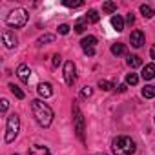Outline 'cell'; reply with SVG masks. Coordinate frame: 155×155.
Masks as SVG:
<instances>
[{"label": "cell", "mask_w": 155, "mask_h": 155, "mask_svg": "<svg viewBox=\"0 0 155 155\" xmlns=\"http://www.w3.org/2000/svg\"><path fill=\"white\" fill-rule=\"evenodd\" d=\"M31 111H33L35 120H37L42 128H48V126L51 124V120H53V110H51L46 102H42L40 99L31 101Z\"/></svg>", "instance_id": "cell-1"}, {"label": "cell", "mask_w": 155, "mask_h": 155, "mask_svg": "<svg viewBox=\"0 0 155 155\" xmlns=\"http://www.w3.org/2000/svg\"><path fill=\"white\" fill-rule=\"evenodd\" d=\"M111 151L113 155H131L135 151V142L126 135L115 137L111 140Z\"/></svg>", "instance_id": "cell-2"}, {"label": "cell", "mask_w": 155, "mask_h": 155, "mask_svg": "<svg viewBox=\"0 0 155 155\" xmlns=\"http://www.w3.org/2000/svg\"><path fill=\"white\" fill-rule=\"evenodd\" d=\"M28 18H29L28 11H26L24 8H17V9H13V11L8 15L6 22H8L9 28H24V26L28 24Z\"/></svg>", "instance_id": "cell-3"}, {"label": "cell", "mask_w": 155, "mask_h": 155, "mask_svg": "<svg viewBox=\"0 0 155 155\" xmlns=\"http://www.w3.org/2000/svg\"><path fill=\"white\" fill-rule=\"evenodd\" d=\"M18 130H20V119H18L17 113H11L6 120V137H4V140L13 142L15 137L18 135Z\"/></svg>", "instance_id": "cell-4"}, {"label": "cell", "mask_w": 155, "mask_h": 155, "mask_svg": "<svg viewBox=\"0 0 155 155\" xmlns=\"http://www.w3.org/2000/svg\"><path fill=\"white\" fill-rule=\"evenodd\" d=\"M73 122H75V131H77V137H79L81 142H84V115L79 108V104L73 102Z\"/></svg>", "instance_id": "cell-5"}, {"label": "cell", "mask_w": 155, "mask_h": 155, "mask_svg": "<svg viewBox=\"0 0 155 155\" xmlns=\"http://www.w3.org/2000/svg\"><path fill=\"white\" fill-rule=\"evenodd\" d=\"M64 81L68 86H73L75 81H77V66L73 60H68L64 64Z\"/></svg>", "instance_id": "cell-6"}, {"label": "cell", "mask_w": 155, "mask_h": 155, "mask_svg": "<svg viewBox=\"0 0 155 155\" xmlns=\"http://www.w3.org/2000/svg\"><path fill=\"white\" fill-rule=\"evenodd\" d=\"M2 42H4V46H6L8 49H13V48H17V44H18L15 33L9 31V29H6V31L2 33Z\"/></svg>", "instance_id": "cell-7"}, {"label": "cell", "mask_w": 155, "mask_h": 155, "mask_svg": "<svg viewBox=\"0 0 155 155\" xmlns=\"http://www.w3.org/2000/svg\"><path fill=\"white\" fill-rule=\"evenodd\" d=\"M17 75H18V79H20L24 84H28V82H29V77H31V69H29V66L20 64V66L17 68Z\"/></svg>", "instance_id": "cell-8"}, {"label": "cell", "mask_w": 155, "mask_h": 155, "mask_svg": "<svg viewBox=\"0 0 155 155\" xmlns=\"http://www.w3.org/2000/svg\"><path fill=\"white\" fill-rule=\"evenodd\" d=\"M130 42H131V46L133 48H142V44H144V33L142 31H131V35H130Z\"/></svg>", "instance_id": "cell-9"}, {"label": "cell", "mask_w": 155, "mask_h": 155, "mask_svg": "<svg viewBox=\"0 0 155 155\" xmlns=\"http://www.w3.org/2000/svg\"><path fill=\"white\" fill-rule=\"evenodd\" d=\"M37 93H38L40 97H44V99H48V97H51V95H53V90H51V84H48V82H40V84L37 86Z\"/></svg>", "instance_id": "cell-10"}, {"label": "cell", "mask_w": 155, "mask_h": 155, "mask_svg": "<svg viewBox=\"0 0 155 155\" xmlns=\"http://www.w3.org/2000/svg\"><path fill=\"white\" fill-rule=\"evenodd\" d=\"M142 79H144V81L155 79V64H146V66L142 68Z\"/></svg>", "instance_id": "cell-11"}, {"label": "cell", "mask_w": 155, "mask_h": 155, "mask_svg": "<svg viewBox=\"0 0 155 155\" xmlns=\"http://www.w3.org/2000/svg\"><path fill=\"white\" fill-rule=\"evenodd\" d=\"M29 155H51V151L46 148V146H40V144H35L29 148Z\"/></svg>", "instance_id": "cell-12"}, {"label": "cell", "mask_w": 155, "mask_h": 155, "mask_svg": "<svg viewBox=\"0 0 155 155\" xmlns=\"http://www.w3.org/2000/svg\"><path fill=\"white\" fill-rule=\"evenodd\" d=\"M111 26H113V29L115 31H122L124 29V20H122V17H119V15H113L111 17Z\"/></svg>", "instance_id": "cell-13"}, {"label": "cell", "mask_w": 155, "mask_h": 155, "mask_svg": "<svg viewBox=\"0 0 155 155\" xmlns=\"http://www.w3.org/2000/svg\"><path fill=\"white\" fill-rule=\"evenodd\" d=\"M95 44H97V37H93V35H88V37H84V38L81 40L82 49H86V48H95Z\"/></svg>", "instance_id": "cell-14"}, {"label": "cell", "mask_w": 155, "mask_h": 155, "mask_svg": "<svg viewBox=\"0 0 155 155\" xmlns=\"http://www.w3.org/2000/svg\"><path fill=\"white\" fill-rule=\"evenodd\" d=\"M111 53H113L115 57H120V55H124V53H126V46H124L122 42H117V44H113V46H111Z\"/></svg>", "instance_id": "cell-15"}, {"label": "cell", "mask_w": 155, "mask_h": 155, "mask_svg": "<svg viewBox=\"0 0 155 155\" xmlns=\"http://www.w3.org/2000/svg\"><path fill=\"white\" fill-rule=\"evenodd\" d=\"M142 97H144V99H153V97H155V86H153V84L144 86V88H142Z\"/></svg>", "instance_id": "cell-16"}, {"label": "cell", "mask_w": 155, "mask_h": 155, "mask_svg": "<svg viewBox=\"0 0 155 155\" xmlns=\"http://www.w3.org/2000/svg\"><path fill=\"white\" fill-rule=\"evenodd\" d=\"M86 26H88V18L84 17V18H81V20H77V24H75V33H84V29H86Z\"/></svg>", "instance_id": "cell-17"}, {"label": "cell", "mask_w": 155, "mask_h": 155, "mask_svg": "<svg viewBox=\"0 0 155 155\" xmlns=\"http://www.w3.org/2000/svg\"><path fill=\"white\" fill-rule=\"evenodd\" d=\"M140 13H142V17H144V18H151V17L155 15L153 8H151V6H148V4H142V6H140Z\"/></svg>", "instance_id": "cell-18"}, {"label": "cell", "mask_w": 155, "mask_h": 155, "mask_svg": "<svg viewBox=\"0 0 155 155\" xmlns=\"http://www.w3.org/2000/svg\"><path fill=\"white\" fill-rule=\"evenodd\" d=\"M86 18H88V22L97 24V22L101 20V15H99V11H97V9H90V11H88V15H86Z\"/></svg>", "instance_id": "cell-19"}, {"label": "cell", "mask_w": 155, "mask_h": 155, "mask_svg": "<svg viewBox=\"0 0 155 155\" xmlns=\"http://www.w3.org/2000/svg\"><path fill=\"white\" fill-rule=\"evenodd\" d=\"M126 62H128V66H130V68H139V66L142 64V60H140V57H139V55H130Z\"/></svg>", "instance_id": "cell-20"}, {"label": "cell", "mask_w": 155, "mask_h": 155, "mask_svg": "<svg viewBox=\"0 0 155 155\" xmlns=\"http://www.w3.org/2000/svg\"><path fill=\"white\" fill-rule=\"evenodd\" d=\"M49 42H55V35H42L38 40H37V46H44V44H49Z\"/></svg>", "instance_id": "cell-21"}, {"label": "cell", "mask_w": 155, "mask_h": 155, "mask_svg": "<svg viewBox=\"0 0 155 155\" xmlns=\"http://www.w3.org/2000/svg\"><path fill=\"white\" fill-rule=\"evenodd\" d=\"M139 82V75L137 73H128L126 75V86H135Z\"/></svg>", "instance_id": "cell-22"}, {"label": "cell", "mask_w": 155, "mask_h": 155, "mask_svg": "<svg viewBox=\"0 0 155 155\" xmlns=\"http://www.w3.org/2000/svg\"><path fill=\"white\" fill-rule=\"evenodd\" d=\"M99 88H101V90H104V91H111V90L115 88V84H113V82H110V81L101 79V81H99Z\"/></svg>", "instance_id": "cell-23"}, {"label": "cell", "mask_w": 155, "mask_h": 155, "mask_svg": "<svg viewBox=\"0 0 155 155\" xmlns=\"http://www.w3.org/2000/svg\"><path fill=\"white\" fill-rule=\"evenodd\" d=\"M102 11L104 13H115L117 11V4L115 2H104L102 4Z\"/></svg>", "instance_id": "cell-24"}, {"label": "cell", "mask_w": 155, "mask_h": 155, "mask_svg": "<svg viewBox=\"0 0 155 155\" xmlns=\"http://www.w3.org/2000/svg\"><path fill=\"white\" fill-rule=\"evenodd\" d=\"M9 90H11V93L17 97V99H24L26 95H24V91L18 88V86H15V84H9Z\"/></svg>", "instance_id": "cell-25"}, {"label": "cell", "mask_w": 155, "mask_h": 155, "mask_svg": "<svg viewBox=\"0 0 155 155\" xmlns=\"http://www.w3.org/2000/svg\"><path fill=\"white\" fill-rule=\"evenodd\" d=\"M62 4H64L66 8H81V6H82L81 0H64Z\"/></svg>", "instance_id": "cell-26"}, {"label": "cell", "mask_w": 155, "mask_h": 155, "mask_svg": "<svg viewBox=\"0 0 155 155\" xmlns=\"http://www.w3.org/2000/svg\"><path fill=\"white\" fill-rule=\"evenodd\" d=\"M81 95H82V97H91V95H93V88H90V86H86V88H82V91H81Z\"/></svg>", "instance_id": "cell-27"}, {"label": "cell", "mask_w": 155, "mask_h": 155, "mask_svg": "<svg viewBox=\"0 0 155 155\" xmlns=\"http://www.w3.org/2000/svg\"><path fill=\"white\" fill-rule=\"evenodd\" d=\"M58 33H60V35H68V33H69V26H68V24H60V26H58Z\"/></svg>", "instance_id": "cell-28"}, {"label": "cell", "mask_w": 155, "mask_h": 155, "mask_svg": "<svg viewBox=\"0 0 155 155\" xmlns=\"http://www.w3.org/2000/svg\"><path fill=\"white\" fill-rule=\"evenodd\" d=\"M82 51H84L88 57H93V55H95V48H86V49H82Z\"/></svg>", "instance_id": "cell-29"}, {"label": "cell", "mask_w": 155, "mask_h": 155, "mask_svg": "<svg viewBox=\"0 0 155 155\" xmlns=\"http://www.w3.org/2000/svg\"><path fill=\"white\" fill-rule=\"evenodd\" d=\"M62 62V57L60 55H53V66H58Z\"/></svg>", "instance_id": "cell-30"}, {"label": "cell", "mask_w": 155, "mask_h": 155, "mask_svg": "<svg viewBox=\"0 0 155 155\" xmlns=\"http://www.w3.org/2000/svg\"><path fill=\"white\" fill-rule=\"evenodd\" d=\"M126 22H128V24H133V22H135V17H133V13H128V17H126Z\"/></svg>", "instance_id": "cell-31"}, {"label": "cell", "mask_w": 155, "mask_h": 155, "mask_svg": "<svg viewBox=\"0 0 155 155\" xmlns=\"http://www.w3.org/2000/svg\"><path fill=\"white\" fill-rule=\"evenodd\" d=\"M8 106H9L8 99H2V111H6V110H8Z\"/></svg>", "instance_id": "cell-32"}, {"label": "cell", "mask_w": 155, "mask_h": 155, "mask_svg": "<svg viewBox=\"0 0 155 155\" xmlns=\"http://www.w3.org/2000/svg\"><path fill=\"white\" fill-rule=\"evenodd\" d=\"M150 57H151V58H155V46L150 49Z\"/></svg>", "instance_id": "cell-33"}, {"label": "cell", "mask_w": 155, "mask_h": 155, "mask_svg": "<svg viewBox=\"0 0 155 155\" xmlns=\"http://www.w3.org/2000/svg\"><path fill=\"white\" fill-rule=\"evenodd\" d=\"M119 91H120V93L126 91V84H120V86H119Z\"/></svg>", "instance_id": "cell-34"}, {"label": "cell", "mask_w": 155, "mask_h": 155, "mask_svg": "<svg viewBox=\"0 0 155 155\" xmlns=\"http://www.w3.org/2000/svg\"><path fill=\"white\" fill-rule=\"evenodd\" d=\"M95 155H108V153H95Z\"/></svg>", "instance_id": "cell-35"}, {"label": "cell", "mask_w": 155, "mask_h": 155, "mask_svg": "<svg viewBox=\"0 0 155 155\" xmlns=\"http://www.w3.org/2000/svg\"><path fill=\"white\" fill-rule=\"evenodd\" d=\"M15 155H17V153H15Z\"/></svg>", "instance_id": "cell-36"}]
</instances>
